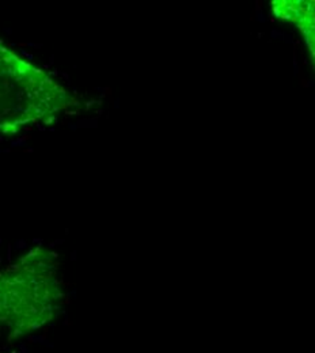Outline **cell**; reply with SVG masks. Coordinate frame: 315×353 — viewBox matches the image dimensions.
Wrapping results in <instances>:
<instances>
[{
    "instance_id": "obj_2",
    "label": "cell",
    "mask_w": 315,
    "mask_h": 353,
    "mask_svg": "<svg viewBox=\"0 0 315 353\" xmlns=\"http://www.w3.org/2000/svg\"><path fill=\"white\" fill-rule=\"evenodd\" d=\"M90 105L45 68L0 41V136L54 124Z\"/></svg>"
},
{
    "instance_id": "obj_1",
    "label": "cell",
    "mask_w": 315,
    "mask_h": 353,
    "mask_svg": "<svg viewBox=\"0 0 315 353\" xmlns=\"http://www.w3.org/2000/svg\"><path fill=\"white\" fill-rule=\"evenodd\" d=\"M59 256L37 246L0 268V336L28 337L52 325L65 305Z\"/></svg>"
}]
</instances>
